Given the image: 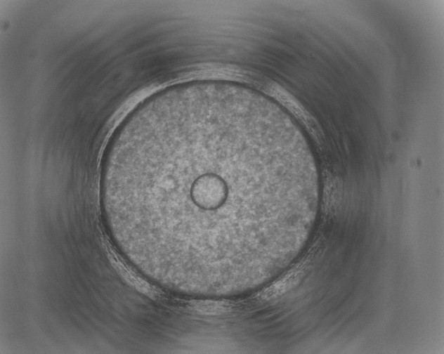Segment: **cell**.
<instances>
[{"mask_svg":"<svg viewBox=\"0 0 444 354\" xmlns=\"http://www.w3.org/2000/svg\"><path fill=\"white\" fill-rule=\"evenodd\" d=\"M264 117L238 102L174 95L126 126L101 186L142 254L177 265L268 243L278 202L309 171L265 144Z\"/></svg>","mask_w":444,"mask_h":354,"instance_id":"obj_1","label":"cell"}]
</instances>
